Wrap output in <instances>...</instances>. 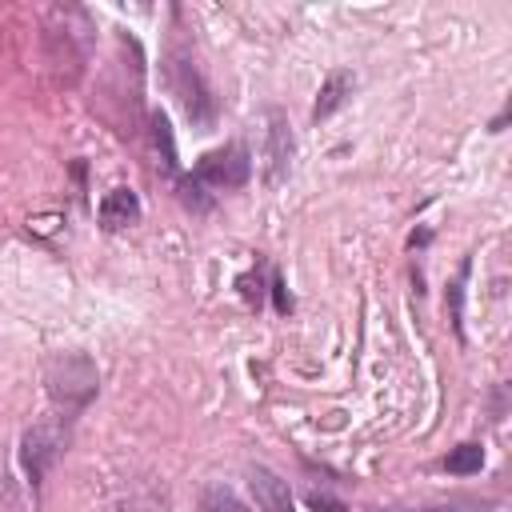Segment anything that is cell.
I'll list each match as a JSON object with an SVG mask.
<instances>
[{
  "instance_id": "1",
  "label": "cell",
  "mask_w": 512,
  "mask_h": 512,
  "mask_svg": "<svg viewBox=\"0 0 512 512\" xmlns=\"http://www.w3.org/2000/svg\"><path fill=\"white\" fill-rule=\"evenodd\" d=\"M44 384H48L52 404L64 412V420H72V416H80L96 400L100 372H96L92 356H84V352H60V356L48 360Z\"/></svg>"
},
{
  "instance_id": "2",
  "label": "cell",
  "mask_w": 512,
  "mask_h": 512,
  "mask_svg": "<svg viewBox=\"0 0 512 512\" xmlns=\"http://www.w3.org/2000/svg\"><path fill=\"white\" fill-rule=\"evenodd\" d=\"M168 84H172L180 108L188 112V120H192L200 132L216 128L220 104H216V96H212V88H208V80H204L196 56H192L188 48H172V52H168Z\"/></svg>"
},
{
  "instance_id": "3",
  "label": "cell",
  "mask_w": 512,
  "mask_h": 512,
  "mask_svg": "<svg viewBox=\"0 0 512 512\" xmlns=\"http://www.w3.org/2000/svg\"><path fill=\"white\" fill-rule=\"evenodd\" d=\"M64 444H68V428L56 424V420H40V424H32V428L24 432V440H20V468L28 472L32 488H36V484L48 476V468L60 460Z\"/></svg>"
},
{
  "instance_id": "4",
  "label": "cell",
  "mask_w": 512,
  "mask_h": 512,
  "mask_svg": "<svg viewBox=\"0 0 512 512\" xmlns=\"http://www.w3.org/2000/svg\"><path fill=\"white\" fill-rule=\"evenodd\" d=\"M192 176L208 188V192H220V188H244L248 176H252V160H248V148L244 144H224L216 152H204L192 168Z\"/></svg>"
},
{
  "instance_id": "5",
  "label": "cell",
  "mask_w": 512,
  "mask_h": 512,
  "mask_svg": "<svg viewBox=\"0 0 512 512\" xmlns=\"http://www.w3.org/2000/svg\"><path fill=\"white\" fill-rule=\"evenodd\" d=\"M296 156V136L288 128V116L280 108H268V128H264V188H280L292 172Z\"/></svg>"
},
{
  "instance_id": "6",
  "label": "cell",
  "mask_w": 512,
  "mask_h": 512,
  "mask_svg": "<svg viewBox=\"0 0 512 512\" xmlns=\"http://www.w3.org/2000/svg\"><path fill=\"white\" fill-rule=\"evenodd\" d=\"M248 492L260 512H296L288 480L280 472H272L268 464H248Z\"/></svg>"
},
{
  "instance_id": "7",
  "label": "cell",
  "mask_w": 512,
  "mask_h": 512,
  "mask_svg": "<svg viewBox=\"0 0 512 512\" xmlns=\"http://www.w3.org/2000/svg\"><path fill=\"white\" fill-rule=\"evenodd\" d=\"M352 88H356V72H352V68H332V72L324 76L320 92H316V104H312V120L320 124V120H328L332 112H340V108L348 104Z\"/></svg>"
},
{
  "instance_id": "8",
  "label": "cell",
  "mask_w": 512,
  "mask_h": 512,
  "mask_svg": "<svg viewBox=\"0 0 512 512\" xmlns=\"http://www.w3.org/2000/svg\"><path fill=\"white\" fill-rule=\"evenodd\" d=\"M100 224L108 228V232H120V228H132L136 220H140V200H136V192L132 188H112L104 200H100Z\"/></svg>"
},
{
  "instance_id": "9",
  "label": "cell",
  "mask_w": 512,
  "mask_h": 512,
  "mask_svg": "<svg viewBox=\"0 0 512 512\" xmlns=\"http://www.w3.org/2000/svg\"><path fill=\"white\" fill-rule=\"evenodd\" d=\"M480 468H484V444H476V440L456 444L444 456V472H452V476H476Z\"/></svg>"
},
{
  "instance_id": "10",
  "label": "cell",
  "mask_w": 512,
  "mask_h": 512,
  "mask_svg": "<svg viewBox=\"0 0 512 512\" xmlns=\"http://www.w3.org/2000/svg\"><path fill=\"white\" fill-rule=\"evenodd\" d=\"M200 512H248V504H244L228 484L212 480V484H204V492H200Z\"/></svg>"
},
{
  "instance_id": "11",
  "label": "cell",
  "mask_w": 512,
  "mask_h": 512,
  "mask_svg": "<svg viewBox=\"0 0 512 512\" xmlns=\"http://www.w3.org/2000/svg\"><path fill=\"white\" fill-rule=\"evenodd\" d=\"M176 196H180V204L188 208V212H196V216H204L208 208H212V192L192 176V172H184V176H176Z\"/></svg>"
},
{
  "instance_id": "12",
  "label": "cell",
  "mask_w": 512,
  "mask_h": 512,
  "mask_svg": "<svg viewBox=\"0 0 512 512\" xmlns=\"http://www.w3.org/2000/svg\"><path fill=\"white\" fill-rule=\"evenodd\" d=\"M468 268H472V260H464L460 272H456V280L448 284V304H452V328H456V340H464V280H468Z\"/></svg>"
},
{
  "instance_id": "13",
  "label": "cell",
  "mask_w": 512,
  "mask_h": 512,
  "mask_svg": "<svg viewBox=\"0 0 512 512\" xmlns=\"http://www.w3.org/2000/svg\"><path fill=\"white\" fill-rule=\"evenodd\" d=\"M268 288H272V304H276V312L288 316V312H292V296H288V288H284V276L272 272V284H268Z\"/></svg>"
},
{
  "instance_id": "14",
  "label": "cell",
  "mask_w": 512,
  "mask_h": 512,
  "mask_svg": "<svg viewBox=\"0 0 512 512\" xmlns=\"http://www.w3.org/2000/svg\"><path fill=\"white\" fill-rule=\"evenodd\" d=\"M308 508L312 512H348L336 496H328V492H308Z\"/></svg>"
},
{
  "instance_id": "15",
  "label": "cell",
  "mask_w": 512,
  "mask_h": 512,
  "mask_svg": "<svg viewBox=\"0 0 512 512\" xmlns=\"http://www.w3.org/2000/svg\"><path fill=\"white\" fill-rule=\"evenodd\" d=\"M428 240H432V232H428V228H420V232H412V236H408V248H424Z\"/></svg>"
},
{
  "instance_id": "16",
  "label": "cell",
  "mask_w": 512,
  "mask_h": 512,
  "mask_svg": "<svg viewBox=\"0 0 512 512\" xmlns=\"http://www.w3.org/2000/svg\"><path fill=\"white\" fill-rule=\"evenodd\" d=\"M504 124H508V108H504V112H500V116L488 124V132H504Z\"/></svg>"
},
{
  "instance_id": "17",
  "label": "cell",
  "mask_w": 512,
  "mask_h": 512,
  "mask_svg": "<svg viewBox=\"0 0 512 512\" xmlns=\"http://www.w3.org/2000/svg\"><path fill=\"white\" fill-rule=\"evenodd\" d=\"M388 512H452V508H388Z\"/></svg>"
}]
</instances>
